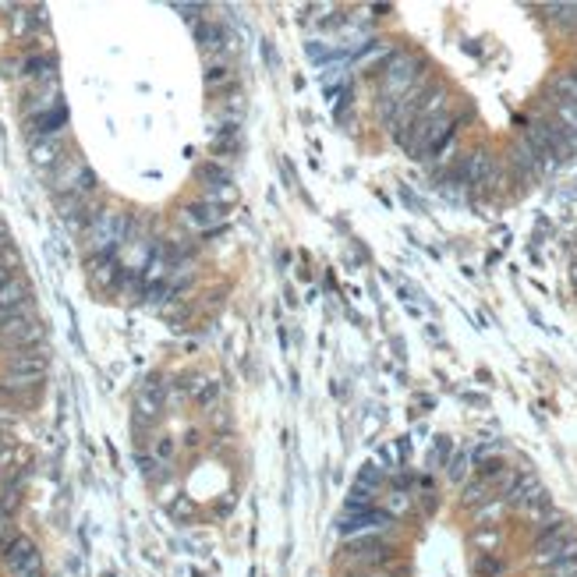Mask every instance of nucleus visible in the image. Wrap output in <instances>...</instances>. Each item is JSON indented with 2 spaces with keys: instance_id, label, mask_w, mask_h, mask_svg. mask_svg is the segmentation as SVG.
Segmentation results:
<instances>
[{
  "instance_id": "nucleus-4",
  "label": "nucleus",
  "mask_w": 577,
  "mask_h": 577,
  "mask_svg": "<svg viewBox=\"0 0 577 577\" xmlns=\"http://www.w3.org/2000/svg\"><path fill=\"white\" fill-rule=\"evenodd\" d=\"M223 220H227V209H223V205H213V202H205V198H195V202H188V205L178 213V223H181L185 230H192V234H209V230H216Z\"/></svg>"
},
{
  "instance_id": "nucleus-1",
  "label": "nucleus",
  "mask_w": 577,
  "mask_h": 577,
  "mask_svg": "<svg viewBox=\"0 0 577 577\" xmlns=\"http://www.w3.org/2000/svg\"><path fill=\"white\" fill-rule=\"evenodd\" d=\"M0 564L7 577H36L43 574V553L29 535H11V542L0 549Z\"/></svg>"
},
{
  "instance_id": "nucleus-13",
  "label": "nucleus",
  "mask_w": 577,
  "mask_h": 577,
  "mask_svg": "<svg viewBox=\"0 0 577 577\" xmlns=\"http://www.w3.org/2000/svg\"><path fill=\"white\" fill-rule=\"evenodd\" d=\"M174 454H178V447H174V439H171V436H156V439H153V457H156L160 464H167V468H171Z\"/></svg>"
},
{
  "instance_id": "nucleus-7",
  "label": "nucleus",
  "mask_w": 577,
  "mask_h": 577,
  "mask_svg": "<svg viewBox=\"0 0 577 577\" xmlns=\"http://www.w3.org/2000/svg\"><path fill=\"white\" fill-rule=\"evenodd\" d=\"M393 50L397 46H389V43H380V39H372V43H365L358 54H355V71H369V75H380L383 71V64L393 57Z\"/></svg>"
},
{
  "instance_id": "nucleus-15",
  "label": "nucleus",
  "mask_w": 577,
  "mask_h": 577,
  "mask_svg": "<svg viewBox=\"0 0 577 577\" xmlns=\"http://www.w3.org/2000/svg\"><path fill=\"white\" fill-rule=\"evenodd\" d=\"M36 577H43V574H36Z\"/></svg>"
},
{
  "instance_id": "nucleus-6",
  "label": "nucleus",
  "mask_w": 577,
  "mask_h": 577,
  "mask_svg": "<svg viewBox=\"0 0 577 577\" xmlns=\"http://www.w3.org/2000/svg\"><path fill=\"white\" fill-rule=\"evenodd\" d=\"M64 153H68V131L64 135H50V138H39V142H32L29 146V160H32V167L36 171H54L61 160H64Z\"/></svg>"
},
{
  "instance_id": "nucleus-8",
  "label": "nucleus",
  "mask_w": 577,
  "mask_h": 577,
  "mask_svg": "<svg viewBox=\"0 0 577 577\" xmlns=\"http://www.w3.org/2000/svg\"><path fill=\"white\" fill-rule=\"evenodd\" d=\"M25 305H32V288H29V280H25L21 273H14V277L0 288V308L14 312V308H25Z\"/></svg>"
},
{
  "instance_id": "nucleus-11",
  "label": "nucleus",
  "mask_w": 577,
  "mask_h": 577,
  "mask_svg": "<svg viewBox=\"0 0 577 577\" xmlns=\"http://www.w3.org/2000/svg\"><path fill=\"white\" fill-rule=\"evenodd\" d=\"M185 389H188V397H192L195 404H202V407H205V404H213V400H216V393H220L216 383H213V380H205V376H195L192 383H185Z\"/></svg>"
},
{
  "instance_id": "nucleus-14",
  "label": "nucleus",
  "mask_w": 577,
  "mask_h": 577,
  "mask_svg": "<svg viewBox=\"0 0 577 577\" xmlns=\"http://www.w3.org/2000/svg\"><path fill=\"white\" fill-rule=\"evenodd\" d=\"M571 284H574V301H577V238H574V248H571Z\"/></svg>"
},
{
  "instance_id": "nucleus-12",
  "label": "nucleus",
  "mask_w": 577,
  "mask_h": 577,
  "mask_svg": "<svg viewBox=\"0 0 577 577\" xmlns=\"http://www.w3.org/2000/svg\"><path fill=\"white\" fill-rule=\"evenodd\" d=\"M198 198H205V202H213V205H234L238 202V185L230 181V185H213V188H202Z\"/></svg>"
},
{
  "instance_id": "nucleus-10",
  "label": "nucleus",
  "mask_w": 577,
  "mask_h": 577,
  "mask_svg": "<svg viewBox=\"0 0 577 577\" xmlns=\"http://www.w3.org/2000/svg\"><path fill=\"white\" fill-rule=\"evenodd\" d=\"M234 82H238V75L227 68V64H205V89L209 93H216V96H223L227 89H234Z\"/></svg>"
},
{
  "instance_id": "nucleus-9",
  "label": "nucleus",
  "mask_w": 577,
  "mask_h": 577,
  "mask_svg": "<svg viewBox=\"0 0 577 577\" xmlns=\"http://www.w3.org/2000/svg\"><path fill=\"white\" fill-rule=\"evenodd\" d=\"M195 181H198L202 188H213V185H230V167L209 156V160H202V163L195 167Z\"/></svg>"
},
{
  "instance_id": "nucleus-3",
  "label": "nucleus",
  "mask_w": 577,
  "mask_h": 577,
  "mask_svg": "<svg viewBox=\"0 0 577 577\" xmlns=\"http://www.w3.org/2000/svg\"><path fill=\"white\" fill-rule=\"evenodd\" d=\"M4 372L0 376H21V380H46V365H50V347H21V351H7L0 355Z\"/></svg>"
},
{
  "instance_id": "nucleus-2",
  "label": "nucleus",
  "mask_w": 577,
  "mask_h": 577,
  "mask_svg": "<svg viewBox=\"0 0 577 577\" xmlns=\"http://www.w3.org/2000/svg\"><path fill=\"white\" fill-rule=\"evenodd\" d=\"M93 167L86 163V156L79 153V149H68L64 153V160L54 167V171H46L43 178H46V192L54 195V198H61V195H71L79 185H82V178L89 174Z\"/></svg>"
},
{
  "instance_id": "nucleus-5",
  "label": "nucleus",
  "mask_w": 577,
  "mask_h": 577,
  "mask_svg": "<svg viewBox=\"0 0 577 577\" xmlns=\"http://www.w3.org/2000/svg\"><path fill=\"white\" fill-rule=\"evenodd\" d=\"M64 106L61 99V79L57 82H43V86H25V96H21V117L32 121V117H43L50 110Z\"/></svg>"
}]
</instances>
